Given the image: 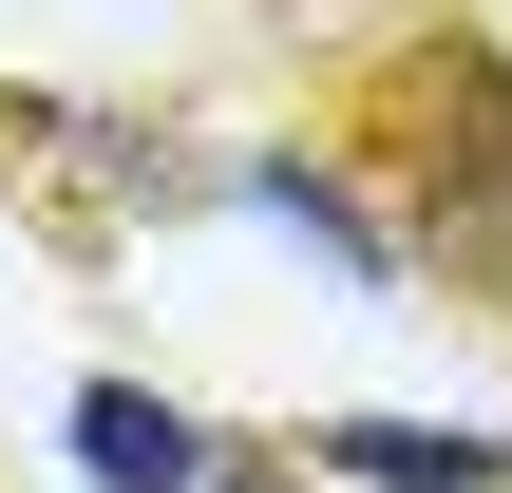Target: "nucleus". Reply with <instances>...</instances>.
<instances>
[{
    "instance_id": "f257e3e1",
    "label": "nucleus",
    "mask_w": 512,
    "mask_h": 493,
    "mask_svg": "<svg viewBox=\"0 0 512 493\" xmlns=\"http://www.w3.org/2000/svg\"><path fill=\"white\" fill-rule=\"evenodd\" d=\"M361 152L399 171V247L437 266V247L512 190V57L475 38V19H418V38L361 76Z\"/></svg>"
},
{
    "instance_id": "f03ea898",
    "label": "nucleus",
    "mask_w": 512,
    "mask_h": 493,
    "mask_svg": "<svg viewBox=\"0 0 512 493\" xmlns=\"http://www.w3.org/2000/svg\"><path fill=\"white\" fill-rule=\"evenodd\" d=\"M228 209H266V228H304L361 304H418V247H399V209L361 190V171H323V152H228Z\"/></svg>"
},
{
    "instance_id": "7ed1b4c3",
    "label": "nucleus",
    "mask_w": 512,
    "mask_h": 493,
    "mask_svg": "<svg viewBox=\"0 0 512 493\" xmlns=\"http://www.w3.org/2000/svg\"><path fill=\"white\" fill-rule=\"evenodd\" d=\"M57 437H76V475H95V493H209V418L152 399V380H76Z\"/></svg>"
},
{
    "instance_id": "20e7f679",
    "label": "nucleus",
    "mask_w": 512,
    "mask_h": 493,
    "mask_svg": "<svg viewBox=\"0 0 512 493\" xmlns=\"http://www.w3.org/2000/svg\"><path fill=\"white\" fill-rule=\"evenodd\" d=\"M304 475H342V493H512V437H456V418H304Z\"/></svg>"
},
{
    "instance_id": "39448f33",
    "label": "nucleus",
    "mask_w": 512,
    "mask_h": 493,
    "mask_svg": "<svg viewBox=\"0 0 512 493\" xmlns=\"http://www.w3.org/2000/svg\"><path fill=\"white\" fill-rule=\"evenodd\" d=\"M418 285H475V304H512V190L456 228V247H437V266H418Z\"/></svg>"
},
{
    "instance_id": "423d86ee",
    "label": "nucleus",
    "mask_w": 512,
    "mask_h": 493,
    "mask_svg": "<svg viewBox=\"0 0 512 493\" xmlns=\"http://www.w3.org/2000/svg\"><path fill=\"white\" fill-rule=\"evenodd\" d=\"M209 493H323V475H285V456H228V437H209Z\"/></svg>"
}]
</instances>
